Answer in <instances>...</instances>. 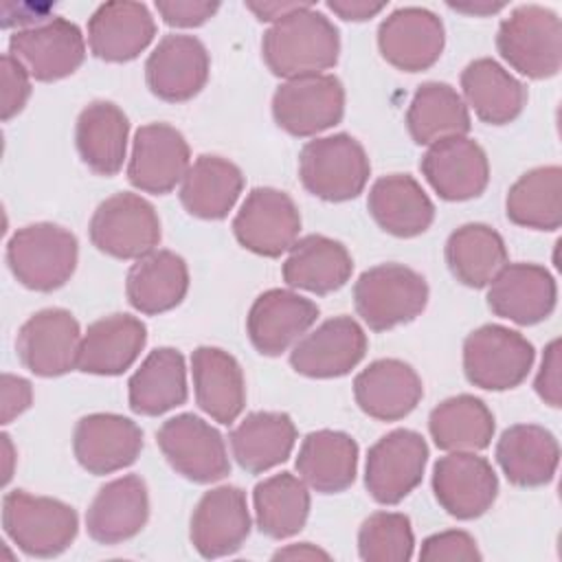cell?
I'll list each match as a JSON object with an SVG mask.
<instances>
[{
  "instance_id": "9c48e42d",
  "label": "cell",
  "mask_w": 562,
  "mask_h": 562,
  "mask_svg": "<svg viewBox=\"0 0 562 562\" xmlns=\"http://www.w3.org/2000/svg\"><path fill=\"white\" fill-rule=\"evenodd\" d=\"M345 114V88L336 75H303L285 79L272 94V116L292 136H316Z\"/></svg>"
},
{
  "instance_id": "ffe728a7",
  "label": "cell",
  "mask_w": 562,
  "mask_h": 562,
  "mask_svg": "<svg viewBox=\"0 0 562 562\" xmlns=\"http://www.w3.org/2000/svg\"><path fill=\"white\" fill-rule=\"evenodd\" d=\"M143 450V430L130 417L92 413L77 422L72 452L79 465L94 474H112L132 465Z\"/></svg>"
},
{
  "instance_id": "e575fe53",
  "label": "cell",
  "mask_w": 562,
  "mask_h": 562,
  "mask_svg": "<svg viewBox=\"0 0 562 562\" xmlns=\"http://www.w3.org/2000/svg\"><path fill=\"white\" fill-rule=\"evenodd\" d=\"M296 472L307 487L321 494L345 492L358 472V443L340 430L305 435L296 454Z\"/></svg>"
},
{
  "instance_id": "484cf974",
  "label": "cell",
  "mask_w": 562,
  "mask_h": 562,
  "mask_svg": "<svg viewBox=\"0 0 562 562\" xmlns=\"http://www.w3.org/2000/svg\"><path fill=\"white\" fill-rule=\"evenodd\" d=\"M154 35L156 22L143 2H103L88 20L90 53L112 64L136 59Z\"/></svg>"
},
{
  "instance_id": "ac0fdd59",
  "label": "cell",
  "mask_w": 562,
  "mask_h": 562,
  "mask_svg": "<svg viewBox=\"0 0 562 562\" xmlns=\"http://www.w3.org/2000/svg\"><path fill=\"white\" fill-rule=\"evenodd\" d=\"M209 72V50L193 35H165L145 61L147 88L169 103L193 99L206 86Z\"/></svg>"
},
{
  "instance_id": "7bdbcfd3",
  "label": "cell",
  "mask_w": 562,
  "mask_h": 562,
  "mask_svg": "<svg viewBox=\"0 0 562 562\" xmlns=\"http://www.w3.org/2000/svg\"><path fill=\"white\" fill-rule=\"evenodd\" d=\"M446 263L452 277L463 285L487 288L507 263V248L492 226L470 222L450 233L446 241Z\"/></svg>"
},
{
  "instance_id": "52a82bcc",
  "label": "cell",
  "mask_w": 562,
  "mask_h": 562,
  "mask_svg": "<svg viewBox=\"0 0 562 562\" xmlns=\"http://www.w3.org/2000/svg\"><path fill=\"white\" fill-rule=\"evenodd\" d=\"M533 358V345L503 325H481L463 340L465 378L485 391H507L522 384Z\"/></svg>"
},
{
  "instance_id": "f5cc1de1",
  "label": "cell",
  "mask_w": 562,
  "mask_h": 562,
  "mask_svg": "<svg viewBox=\"0 0 562 562\" xmlns=\"http://www.w3.org/2000/svg\"><path fill=\"white\" fill-rule=\"evenodd\" d=\"M303 4L305 2H246V9L252 11L261 22H277Z\"/></svg>"
},
{
  "instance_id": "bcb514c9",
  "label": "cell",
  "mask_w": 562,
  "mask_h": 562,
  "mask_svg": "<svg viewBox=\"0 0 562 562\" xmlns=\"http://www.w3.org/2000/svg\"><path fill=\"white\" fill-rule=\"evenodd\" d=\"M481 551L476 547V540L461 529H448V531H439L428 536L422 542L419 549V560L424 562H454V560H463V562H472V560H481Z\"/></svg>"
},
{
  "instance_id": "7c38bea8",
  "label": "cell",
  "mask_w": 562,
  "mask_h": 562,
  "mask_svg": "<svg viewBox=\"0 0 562 562\" xmlns=\"http://www.w3.org/2000/svg\"><path fill=\"white\" fill-rule=\"evenodd\" d=\"M301 231V213L294 200L274 187H257L241 202L235 220V239L261 257H281L288 252Z\"/></svg>"
},
{
  "instance_id": "277c9868",
  "label": "cell",
  "mask_w": 562,
  "mask_h": 562,
  "mask_svg": "<svg viewBox=\"0 0 562 562\" xmlns=\"http://www.w3.org/2000/svg\"><path fill=\"white\" fill-rule=\"evenodd\" d=\"M428 303L426 279L404 263H380L353 283V305L373 331H386L417 318Z\"/></svg>"
},
{
  "instance_id": "9f6ffc18",
  "label": "cell",
  "mask_w": 562,
  "mask_h": 562,
  "mask_svg": "<svg viewBox=\"0 0 562 562\" xmlns=\"http://www.w3.org/2000/svg\"><path fill=\"white\" fill-rule=\"evenodd\" d=\"M2 457H4V468H2V483L7 485L11 481L13 474V461H15V452H13V443L11 437L7 432H2Z\"/></svg>"
},
{
  "instance_id": "44dd1931",
  "label": "cell",
  "mask_w": 562,
  "mask_h": 562,
  "mask_svg": "<svg viewBox=\"0 0 562 562\" xmlns=\"http://www.w3.org/2000/svg\"><path fill=\"white\" fill-rule=\"evenodd\" d=\"M250 533L246 494L235 485H220L202 494L193 507L189 538L202 558L235 553Z\"/></svg>"
},
{
  "instance_id": "8d00e7d4",
  "label": "cell",
  "mask_w": 562,
  "mask_h": 562,
  "mask_svg": "<svg viewBox=\"0 0 562 562\" xmlns=\"http://www.w3.org/2000/svg\"><path fill=\"white\" fill-rule=\"evenodd\" d=\"M461 90L465 105L490 125L512 123L527 101L525 86L492 57H479L463 68Z\"/></svg>"
},
{
  "instance_id": "d6a6232c",
  "label": "cell",
  "mask_w": 562,
  "mask_h": 562,
  "mask_svg": "<svg viewBox=\"0 0 562 562\" xmlns=\"http://www.w3.org/2000/svg\"><path fill=\"white\" fill-rule=\"evenodd\" d=\"M353 272L349 250L325 235H305L294 241L283 261L281 274L290 288L329 294L340 290Z\"/></svg>"
},
{
  "instance_id": "4316f807",
  "label": "cell",
  "mask_w": 562,
  "mask_h": 562,
  "mask_svg": "<svg viewBox=\"0 0 562 562\" xmlns=\"http://www.w3.org/2000/svg\"><path fill=\"white\" fill-rule=\"evenodd\" d=\"M147 518V485L138 474H125L97 492L86 512V529L94 542L119 544L134 538Z\"/></svg>"
},
{
  "instance_id": "60d3db41",
  "label": "cell",
  "mask_w": 562,
  "mask_h": 562,
  "mask_svg": "<svg viewBox=\"0 0 562 562\" xmlns=\"http://www.w3.org/2000/svg\"><path fill=\"white\" fill-rule=\"evenodd\" d=\"M406 127L417 145H432L470 132V112L463 97L443 81L422 83L406 110Z\"/></svg>"
},
{
  "instance_id": "5bb4252c",
  "label": "cell",
  "mask_w": 562,
  "mask_h": 562,
  "mask_svg": "<svg viewBox=\"0 0 562 562\" xmlns=\"http://www.w3.org/2000/svg\"><path fill=\"white\" fill-rule=\"evenodd\" d=\"M9 53L33 79L59 81L83 64L86 37L75 22L53 15L42 24L15 31L9 37Z\"/></svg>"
},
{
  "instance_id": "11a10c76",
  "label": "cell",
  "mask_w": 562,
  "mask_h": 562,
  "mask_svg": "<svg viewBox=\"0 0 562 562\" xmlns=\"http://www.w3.org/2000/svg\"><path fill=\"white\" fill-rule=\"evenodd\" d=\"M448 7L468 15H490L505 9L503 2H448Z\"/></svg>"
},
{
  "instance_id": "681fc988",
  "label": "cell",
  "mask_w": 562,
  "mask_h": 562,
  "mask_svg": "<svg viewBox=\"0 0 562 562\" xmlns=\"http://www.w3.org/2000/svg\"><path fill=\"white\" fill-rule=\"evenodd\" d=\"M217 2H198V0H158L156 11L169 26L191 29L200 26L217 13Z\"/></svg>"
},
{
  "instance_id": "4dcf8cb0",
  "label": "cell",
  "mask_w": 562,
  "mask_h": 562,
  "mask_svg": "<svg viewBox=\"0 0 562 562\" xmlns=\"http://www.w3.org/2000/svg\"><path fill=\"white\" fill-rule=\"evenodd\" d=\"M367 209L375 224L395 237H417L435 220V204L408 173L378 178L369 189Z\"/></svg>"
},
{
  "instance_id": "cb8c5ba5",
  "label": "cell",
  "mask_w": 562,
  "mask_h": 562,
  "mask_svg": "<svg viewBox=\"0 0 562 562\" xmlns=\"http://www.w3.org/2000/svg\"><path fill=\"white\" fill-rule=\"evenodd\" d=\"M555 303V279L538 263H505L487 283L490 310L516 325H536L549 318Z\"/></svg>"
},
{
  "instance_id": "1f68e13d",
  "label": "cell",
  "mask_w": 562,
  "mask_h": 562,
  "mask_svg": "<svg viewBox=\"0 0 562 562\" xmlns=\"http://www.w3.org/2000/svg\"><path fill=\"white\" fill-rule=\"evenodd\" d=\"M130 121L112 101L88 103L75 125V145L83 165L97 176H114L121 171L127 154Z\"/></svg>"
},
{
  "instance_id": "3957f363",
  "label": "cell",
  "mask_w": 562,
  "mask_h": 562,
  "mask_svg": "<svg viewBox=\"0 0 562 562\" xmlns=\"http://www.w3.org/2000/svg\"><path fill=\"white\" fill-rule=\"evenodd\" d=\"M2 527L11 542L31 558H55L77 538V512L50 496L11 490L2 498Z\"/></svg>"
},
{
  "instance_id": "7dc6e473",
  "label": "cell",
  "mask_w": 562,
  "mask_h": 562,
  "mask_svg": "<svg viewBox=\"0 0 562 562\" xmlns=\"http://www.w3.org/2000/svg\"><path fill=\"white\" fill-rule=\"evenodd\" d=\"M2 121L20 114L31 97V75L11 53L2 55Z\"/></svg>"
},
{
  "instance_id": "7402d4cb",
  "label": "cell",
  "mask_w": 562,
  "mask_h": 562,
  "mask_svg": "<svg viewBox=\"0 0 562 562\" xmlns=\"http://www.w3.org/2000/svg\"><path fill=\"white\" fill-rule=\"evenodd\" d=\"M443 44V22L424 7L395 9L378 29L382 57L404 72H419L435 66Z\"/></svg>"
},
{
  "instance_id": "ab89813d",
  "label": "cell",
  "mask_w": 562,
  "mask_h": 562,
  "mask_svg": "<svg viewBox=\"0 0 562 562\" xmlns=\"http://www.w3.org/2000/svg\"><path fill=\"white\" fill-rule=\"evenodd\" d=\"M494 428L487 404L468 393L443 400L428 417L430 437L446 452H479L492 443Z\"/></svg>"
},
{
  "instance_id": "c3c4849f",
  "label": "cell",
  "mask_w": 562,
  "mask_h": 562,
  "mask_svg": "<svg viewBox=\"0 0 562 562\" xmlns=\"http://www.w3.org/2000/svg\"><path fill=\"white\" fill-rule=\"evenodd\" d=\"M560 338H553L542 353V362L540 369L536 373V382L533 389L538 393V397L553 406L560 408L562 406V360H560Z\"/></svg>"
},
{
  "instance_id": "ba28073f",
  "label": "cell",
  "mask_w": 562,
  "mask_h": 562,
  "mask_svg": "<svg viewBox=\"0 0 562 562\" xmlns=\"http://www.w3.org/2000/svg\"><path fill=\"white\" fill-rule=\"evenodd\" d=\"M90 241L114 259H140L160 244V220L151 202L121 191L105 198L90 217Z\"/></svg>"
},
{
  "instance_id": "7a4b0ae2",
  "label": "cell",
  "mask_w": 562,
  "mask_h": 562,
  "mask_svg": "<svg viewBox=\"0 0 562 562\" xmlns=\"http://www.w3.org/2000/svg\"><path fill=\"white\" fill-rule=\"evenodd\" d=\"M79 259L77 237L50 222H35L18 228L7 244L11 274L29 290L53 292L75 272Z\"/></svg>"
},
{
  "instance_id": "816d5d0a",
  "label": "cell",
  "mask_w": 562,
  "mask_h": 562,
  "mask_svg": "<svg viewBox=\"0 0 562 562\" xmlns=\"http://www.w3.org/2000/svg\"><path fill=\"white\" fill-rule=\"evenodd\" d=\"M384 2H369V0H329L327 9L334 11L342 20L364 22L384 11Z\"/></svg>"
},
{
  "instance_id": "8992f818",
  "label": "cell",
  "mask_w": 562,
  "mask_h": 562,
  "mask_svg": "<svg viewBox=\"0 0 562 562\" xmlns=\"http://www.w3.org/2000/svg\"><path fill=\"white\" fill-rule=\"evenodd\" d=\"M371 176L364 147L349 134H331L303 145L299 156V178L303 187L327 202L358 198Z\"/></svg>"
},
{
  "instance_id": "f907efd6",
  "label": "cell",
  "mask_w": 562,
  "mask_h": 562,
  "mask_svg": "<svg viewBox=\"0 0 562 562\" xmlns=\"http://www.w3.org/2000/svg\"><path fill=\"white\" fill-rule=\"evenodd\" d=\"M2 413H0V422L7 426L11 424L15 417H20L33 402V386L26 378L13 375V373H4L2 375Z\"/></svg>"
},
{
  "instance_id": "db71d44e",
  "label": "cell",
  "mask_w": 562,
  "mask_h": 562,
  "mask_svg": "<svg viewBox=\"0 0 562 562\" xmlns=\"http://www.w3.org/2000/svg\"><path fill=\"white\" fill-rule=\"evenodd\" d=\"M272 560H331V555L312 542H299L274 551Z\"/></svg>"
},
{
  "instance_id": "74e56055",
  "label": "cell",
  "mask_w": 562,
  "mask_h": 562,
  "mask_svg": "<svg viewBox=\"0 0 562 562\" xmlns=\"http://www.w3.org/2000/svg\"><path fill=\"white\" fill-rule=\"evenodd\" d=\"M244 189L241 169L228 158L198 156L180 182V202L200 220H224Z\"/></svg>"
},
{
  "instance_id": "f1b7e54d",
  "label": "cell",
  "mask_w": 562,
  "mask_h": 562,
  "mask_svg": "<svg viewBox=\"0 0 562 562\" xmlns=\"http://www.w3.org/2000/svg\"><path fill=\"white\" fill-rule=\"evenodd\" d=\"M191 375L198 406L220 424H233L246 404L244 371L235 356L220 347H198L191 353Z\"/></svg>"
},
{
  "instance_id": "8fae6325",
  "label": "cell",
  "mask_w": 562,
  "mask_h": 562,
  "mask_svg": "<svg viewBox=\"0 0 562 562\" xmlns=\"http://www.w3.org/2000/svg\"><path fill=\"white\" fill-rule=\"evenodd\" d=\"M156 441L169 465L193 483H215L231 472L224 437L193 413L162 422Z\"/></svg>"
},
{
  "instance_id": "30bf717a",
  "label": "cell",
  "mask_w": 562,
  "mask_h": 562,
  "mask_svg": "<svg viewBox=\"0 0 562 562\" xmlns=\"http://www.w3.org/2000/svg\"><path fill=\"white\" fill-rule=\"evenodd\" d=\"M426 461V439L415 430L395 428L369 448L364 487L375 503L397 505L422 483Z\"/></svg>"
},
{
  "instance_id": "d6986e66",
  "label": "cell",
  "mask_w": 562,
  "mask_h": 562,
  "mask_svg": "<svg viewBox=\"0 0 562 562\" xmlns=\"http://www.w3.org/2000/svg\"><path fill=\"white\" fill-rule=\"evenodd\" d=\"M419 169L435 193L448 202L479 198L490 182L487 154L468 136H448L428 145Z\"/></svg>"
},
{
  "instance_id": "b9f144b4",
  "label": "cell",
  "mask_w": 562,
  "mask_h": 562,
  "mask_svg": "<svg viewBox=\"0 0 562 562\" xmlns=\"http://www.w3.org/2000/svg\"><path fill=\"white\" fill-rule=\"evenodd\" d=\"M255 520L263 536L283 540L299 533L310 516V492L301 476L281 472L255 485Z\"/></svg>"
},
{
  "instance_id": "6da1fadb",
  "label": "cell",
  "mask_w": 562,
  "mask_h": 562,
  "mask_svg": "<svg viewBox=\"0 0 562 562\" xmlns=\"http://www.w3.org/2000/svg\"><path fill=\"white\" fill-rule=\"evenodd\" d=\"M261 55L277 77L321 75L336 66L340 35L325 13L305 2L301 9L270 24L261 40Z\"/></svg>"
},
{
  "instance_id": "e0dca14e",
  "label": "cell",
  "mask_w": 562,
  "mask_h": 562,
  "mask_svg": "<svg viewBox=\"0 0 562 562\" xmlns=\"http://www.w3.org/2000/svg\"><path fill=\"white\" fill-rule=\"evenodd\" d=\"M432 492L450 516L472 520L496 501L498 476L492 463L476 452H448L432 468Z\"/></svg>"
},
{
  "instance_id": "603a6c76",
  "label": "cell",
  "mask_w": 562,
  "mask_h": 562,
  "mask_svg": "<svg viewBox=\"0 0 562 562\" xmlns=\"http://www.w3.org/2000/svg\"><path fill=\"white\" fill-rule=\"evenodd\" d=\"M318 318V305L292 290L261 292L246 316V331L261 356H281Z\"/></svg>"
},
{
  "instance_id": "2e32d148",
  "label": "cell",
  "mask_w": 562,
  "mask_h": 562,
  "mask_svg": "<svg viewBox=\"0 0 562 562\" xmlns=\"http://www.w3.org/2000/svg\"><path fill=\"white\" fill-rule=\"evenodd\" d=\"M367 334L351 316H334L301 336L290 351V364L305 378H340L360 364Z\"/></svg>"
},
{
  "instance_id": "ee69618b",
  "label": "cell",
  "mask_w": 562,
  "mask_h": 562,
  "mask_svg": "<svg viewBox=\"0 0 562 562\" xmlns=\"http://www.w3.org/2000/svg\"><path fill=\"white\" fill-rule=\"evenodd\" d=\"M505 213L518 226L558 231L562 224V169L544 165L522 173L507 191Z\"/></svg>"
},
{
  "instance_id": "9a60e30c",
  "label": "cell",
  "mask_w": 562,
  "mask_h": 562,
  "mask_svg": "<svg viewBox=\"0 0 562 562\" xmlns=\"http://www.w3.org/2000/svg\"><path fill=\"white\" fill-rule=\"evenodd\" d=\"M191 167V151L180 130L169 123H147L134 134L127 180L145 193L173 191Z\"/></svg>"
},
{
  "instance_id": "5b68a950",
  "label": "cell",
  "mask_w": 562,
  "mask_h": 562,
  "mask_svg": "<svg viewBox=\"0 0 562 562\" xmlns=\"http://www.w3.org/2000/svg\"><path fill=\"white\" fill-rule=\"evenodd\" d=\"M501 57L529 79H549L562 66V24L555 11L540 4H520L496 33Z\"/></svg>"
},
{
  "instance_id": "d590c367",
  "label": "cell",
  "mask_w": 562,
  "mask_h": 562,
  "mask_svg": "<svg viewBox=\"0 0 562 562\" xmlns=\"http://www.w3.org/2000/svg\"><path fill=\"white\" fill-rule=\"evenodd\" d=\"M189 290V268L171 250H151L136 259L125 279L130 305L140 314H162L182 303Z\"/></svg>"
},
{
  "instance_id": "83f0119b",
  "label": "cell",
  "mask_w": 562,
  "mask_h": 562,
  "mask_svg": "<svg viewBox=\"0 0 562 562\" xmlns=\"http://www.w3.org/2000/svg\"><path fill=\"white\" fill-rule=\"evenodd\" d=\"M147 342V327L130 314H110L88 325L77 369L92 375H119L127 371Z\"/></svg>"
},
{
  "instance_id": "f35d334b",
  "label": "cell",
  "mask_w": 562,
  "mask_h": 562,
  "mask_svg": "<svg viewBox=\"0 0 562 562\" xmlns=\"http://www.w3.org/2000/svg\"><path fill=\"white\" fill-rule=\"evenodd\" d=\"M130 408L156 417L187 402V367L173 347H158L140 362L127 382Z\"/></svg>"
},
{
  "instance_id": "f546056e",
  "label": "cell",
  "mask_w": 562,
  "mask_h": 562,
  "mask_svg": "<svg viewBox=\"0 0 562 562\" xmlns=\"http://www.w3.org/2000/svg\"><path fill=\"white\" fill-rule=\"evenodd\" d=\"M496 463L512 485H547L560 463V446L551 430L538 424H514L496 441Z\"/></svg>"
},
{
  "instance_id": "836d02e7",
  "label": "cell",
  "mask_w": 562,
  "mask_h": 562,
  "mask_svg": "<svg viewBox=\"0 0 562 562\" xmlns=\"http://www.w3.org/2000/svg\"><path fill=\"white\" fill-rule=\"evenodd\" d=\"M231 452L250 474L281 465L294 450L296 426L288 413L255 411L231 430Z\"/></svg>"
},
{
  "instance_id": "d4e9b609",
  "label": "cell",
  "mask_w": 562,
  "mask_h": 562,
  "mask_svg": "<svg viewBox=\"0 0 562 562\" xmlns=\"http://www.w3.org/2000/svg\"><path fill=\"white\" fill-rule=\"evenodd\" d=\"M353 397L364 415L380 422H397L415 411L424 397V384L404 360L380 358L356 375Z\"/></svg>"
},
{
  "instance_id": "4fadbf2b",
  "label": "cell",
  "mask_w": 562,
  "mask_h": 562,
  "mask_svg": "<svg viewBox=\"0 0 562 562\" xmlns=\"http://www.w3.org/2000/svg\"><path fill=\"white\" fill-rule=\"evenodd\" d=\"M81 329L64 307H46L24 321L15 338V351L24 369L40 378H57L77 369Z\"/></svg>"
},
{
  "instance_id": "f6af8a7d",
  "label": "cell",
  "mask_w": 562,
  "mask_h": 562,
  "mask_svg": "<svg viewBox=\"0 0 562 562\" xmlns=\"http://www.w3.org/2000/svg\"><path fill=\"white\" fill-rule=\"evenodd\" d=\"M415 536L411 518L400 512H375L358 531V553L364 562H408Z\"/></svg>"
}]
</instances>
